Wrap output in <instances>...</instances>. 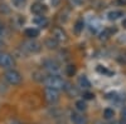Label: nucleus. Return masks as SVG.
Instances as JSON below:
<instances>
[{"mask_svg": "<svg viewBox=\"0 0 126 124\" xmlns=\"http://www.w3.org/2000/svg\"><path fill=\"white\" fill-rule=\"evenodd\" d=\"M93 98H94V95L92 94V93H90V91H85V93H83V99H85V100H91Z\"/></svg>", "mask_w": 126, "mask_h": 124, "instance_id": "412c9836", "label": "nucleus"}, {"mask_svg": "<svg viewBox=\"0 0 126 124\" xmlns=\"http://www.w3.org/2000/svg\"><path fill=\"white\" fill-rule=\"evenodd\" d=\"M50 3L53 4V6H57L59 4V0H50Z\"/></svg>", "mask_w": 126, "mask_h": 124, "instance_id": "393cba45", "label": "nucleus"}, {"mask_svg": "<svg viewBox=\"0 0 126 124\" xmlns=\"http://www.w3.org/2000/svg\"><path fill=\"white\" fill-rule=\"evenodd\" d=\"M97 71H98V73H101V74H110V71L106 68H103L102 65H98L97 67Z\"/></svg>", "mask_w": 126, "mask_h": 124, "instance_id": "4be33fe9", "label": "nucleus"}, {"mask_svg": "<svg viewBox=\"0 0 126 124\" xmlns=\"http://www.w3.org/2000/svg\"><path fill=\"white\" fill-rule=\"evenodd\" d=\"M122 26L126 29V19H124V20H122Z\"/></svg>", "mask_w": 126, "mask_h": 124, "instance_id": "a878e982", "label": "nucleus"}, {"mask_svg": "<svg viewBox=\"0 0 126 124\" xmlns=\"http://www.w3.org/2000/svg\"><path fill=\"white\" fill-rule=\"evenodd\" d=\"M44 83L47 84V87L57 89V90L66 89V87L68 85V83H66L64 80H63L59 75H57V74H50L49 77H47L44 79Z\"/></svg>", "mask_w": 126, "mask_h": 124, "instance_id": "f257e3e1", "label": "nucleus"}, {"mask_svg": "<svg viewBox=\"0 0 126 124\" xmlns=\"http://www.w3.org/2000/svg\"><path fill=\"white\" fill-rule=\"evenodd\" d=\"M43 67H44L46 70L50 71L52 74L58 73L59 69H61V68H59V64H58V61H56V60H53V59H46V60L43 61Z\"/></svg>", "mask_w": 126, "mask_h": 124, "instance_id": "423d86ee", "label": "nucleus"}, {"mask_svg": "<svg viewBox=\"0 0 126 124\" xmlns=\"http://www.w3.org/2000/svg\"><path fill=\"white\" fill-rule=\"evenodd\" d=\"M120 124H126V120H122V122H120Z\"/></svg>", "mask_w": 126, "mask_h": 124, "instance_id": "cd10ccee", "label": "nucleus"}, {"mask_svg": "<svg viewBox=\"0 0 126 124\" xmlns=\"http://www.w3.org/2000/svg\"><path fill=\"white\" fill-rule=\"evenodd\" d=\"M12 1H13V5H14L15 8L20 9V8H23V6L25 5L27 0H12Z\"/></svg>", "mask_w": 126, "mask_h": 124, "instance_id": "6ab92c4d", "label": "nucleus"}, {"mask_svg": "<svg viewBox=\"0 0 126 124\" xmlns=\"http://www.w3.org/2000/svg\"><path fill=\"white\" fill-rule=\"evenodd\" d=\"M113 4L120 5V6H124V5H126V0H115Z\"/></svg>", "mask_w": 126, "mask_h": 124, "instance_id": "5701e85b", "label": "nucleus"}, {"mask_svg": "<svg viewBox=\"0 0 126 124\" xmlns=\"http://www.w3.org/2000/svg\"><path fill=\"white\" fill-rule=\"evenodd\" d=\"M112 124H120V123H119V122H113Z\"/></svg>", "mask_w": 126, "mask_h": 124, "instance_id": "c85d7f7f", "label": "nucleus"}, {"mask_svg": "<svg viewBox=\"0 0 126 124\" xmlns=\"http://www.w3.org/2000/svg\"><path fill=\"white\" fill-rule=\"evenodd\" d=\"M47 6L43 4V3H34L33 5L30 6V11L35 14V15H43L46 11H47Z\"/></svg>", "mask_w": 126, "mask_h": 124, "instance_id": "6e6552de", "label": "nucleus"}, {"mask_svg": "<svg viewBox=\"0 0 126 124\" xmlns=\"http://www.w3.org/2000/svg\"><path fill=\"white\" fill-rule=\"evenodd\" d=\"M83 26H85L83 22H82V20H78V22L76 23V25H75V33L76 34H81V32L83 30Z\"/></svg>", "mask_w": 126, "mask_h": 124, "instance_id": "a211bd4d", "label": "nucleus"}, {"mask_svg": "<svg viewBox=\"0 0 126 124\" xmlns=\"http://www.w3.org/2000/svg\"><path fill=\"white\" fill-rule=\"evenodd\" d=\"M14 67V58L9 53L0 51V68L3 69H12Z\"/></svg>", "mask_w": 126, "mask_h": 124, "instance_id": "7ed1b4c3", "label": "nucleus"}, {"mask_svg": "<svg viewBox=\"0 0 126 124\" xmlns=\"http://www.w3.org/2000/svg\"><path fill=\"white\" fill-rule=\"evenodd\" d=\"M117 97H119V94H117L116 91L109 93V94L106 95V98H107V99H110V100H117Z\"/></svg>", "mask_w": 126, "mask_h": 124, "instance_id": "aec40b11", "label": "nucleus"}, {"mask_svg": "<svg viewBox=\"0 0 126 124\" xmlns=\"http://www.w3.org/2000/svg\"><path fill=\"white\" fill-rule=\"evenodd\" d=\"M25 35L28 36V38H30V39H35L38 35H39V30L37 29V28H28V29H25Z\"/></svg>", "mask_w": 126, "mask_h": 124, "instance_id": "ddd939ff", "label": "nucleus"}, {"mask_svg": "<svg viewBox=\"0 0 126 124\" xmlns=\"http://www.w3.org/2000/svg\"><path fill=\"white\" fill-rule=\"evenodd\" d=\"M76 108L78 112H85L87 109V104H86V101L85 99H82V100H77L76 101Z\"/></svg>", "mask_w": 126, "mask_h": 124, "instance_id": "2eb2a0df", "label": "nucleus"}, {"mask_svg": "<svg viewBox=\"0 0 126 124\" xmlns=\"http://www.w3.org/2000/svg\"><path fill=\"white\" fill-rule=\"evenodd\" d=\"M52 35H53V38L58 41V43H63V41H67V40H68L67 33H66L62 28H59V26H57V28L53 29Z\"/></svg>", "mask_w": 126, "mask_h": 124, "instance_id": "0eeeda50", "label": "nucleus"}, {"mask_svg": "<svg viewBox=\"0 0 126 124\" xmlns=\"http://www.w3.org/2000/svg\"><path fill=\"white\" fill-rule=\"evenodd\" d=\"M44 97H46V100L48 103H56L59 99V90L47 87L44 90Z\"/></svg>", "mask_w": 126, "mask_h": 124, "instance_id": "39448f33", "label": "nucleus"}, {"mask_svg": "<svg viewBox=\"0 0 126 124\" xmlns=\"http://www.w3.org/2000/svg\"><path fill=\"white\" fill-rule=\"evenodd\" d=\"M78 84H79V87L83 88V89H88V88L91 87V83H90V80L87 79L86 75H81V77L78 78Z\"/></svg>", "mask_w": 126, "mask_h": 124, "instance_id": "f8f14e48", "label": "nucleus"}, {"mask_svg": "<svg viewBox=\"0 0 126 124\" xmlns=\"http://www.w3.org/2000/svg\"><path fill=\"white\" fill-rule=\"evenodd\" d=\"M4 79L10 85H19L22 83V75H20L18 70H14V69H9L4 74Z\"/></svg>", "mask_w": 126, "mask_h": 124, "instance_id": "f03ea898", "label": "nucleus"}, {"mask_svg": "<svg viewBox=\"0 0 126 124\" xmlns=\"http://www.w3.org/2000/svg\"><path fill=\"white\" fill-rule=\"evenodd\" d=\"M22 49L25 50L27 53L29 54H35L40 50V44L35 40H28V41H24L23 45H22Z\"/></svg>", "mask_w": 126, "mask_h": 124, "instance_id": "20e7f679", "label": "nucleus"}, {"mask_svg": "<svg viewBox=\"0 0 126 124\" xmlns=\"http://www.w3.org/2000/svg\"><path fill=\"white\" fill-rule=\"evenodd\" d=\"M121 115H122V119H124V120H126V107L122 109V112H121Z\"/></svg>", "mask_w": 126, "mask_h": 124, "instance_id": "b1692460", "label": "nucleus"}, {"mask_svg": "<svg viewBox=\"0 0 126 124\" xmlns=\"http://www.w3.org/2000/svg\"><path fill=\"white\" fill-rule=\"evenodd\" d=\"M122 15H124V13L121 11V10H112V11H110V13L107 14V19L111 20V22H113V20L120 19Z\"/></svg>", "mask_w": 126, "mask_h": 124, "instance_id": "9b49d317", "label": "nucleus"}, {"mask_svg": "<svg viewBox=\"0 0 126 124\" xmlns=\"http://www.w3.org/2000/svg\"><path fill=\"white\" fill-rule=\"evenodd\" d=\"M66 74L68 75V77H73L76 74V67L75 65H67L66 67Z\"/></svg>", "mask_w": 126, "mask_h": 124, "instance_id": "f3484780", "label": "nucleus"}, {"mask_svg": "<svg viewBox=\"0 0 126 124\" xmlns=\"http://www.w3.org/2000/svg\"><path fill=\"white\" fill-rule=\"evenodd\" d=\"M71 120L73 122V124H87V118L79 114V113H72Z\"/></svg>", "mask_w": 126, "mask_h": 124, "instance_id": "9d476101", "label": "nucleus"}, {"mask_svg": "<svg viewBox=\"0 0 126 124\" xmlns=\"http://www.w3.org/2000/svg\"><path fill=\"white\" fill-rule=\"evenodd\" d=\"M94 124H105V123H103V122H96Z\"/></svg>", "mask_w": 126, "mask_h": 124, "instance_id": "bb28decb", "label": "nucleus"}, {"mask_svg": "<svg viewBox=\"0 0 126 124\" xmlns=\"http://www.w3.org/2000/svg\"><path fill=\"white\" fill-rule=\"evenodd\" d=\"M14 124H22V123H18V122H14Z\"/></svg>", "mask_w": 126, "mask_h": 124, "instance_id": "c756f323", "label": "nucleus"}, {"mask_svg": "<svg viewBox=\"0 0 126 124\" xmlns=\"http://www.w3.org/2000/svg\"><path fill=\"white\" fill-rule=\"evenodd\" d=\"M113 117H115V112H113V109L107 108V109H105V110H103V118H105V119H112Z\"/></svg>", "mask_w": 126, "mask_h": 124, "instance_id": "dca6fc26", "label": "nucleus"}, {"mask_svg": "<svg viewBox=\"0 0 126 124\" xmlns=\"http://www.w3.org/2000/svg\"><path fill=\"white\" fill-rule=\"evenodd\" d=\"M33 23L34 25H37L38 28H47L49 22H48V19L43 15H37L34 19H33Z\"/></svg>", "mask_w": 126, "mask_h": 124, "instance_id": "1a4fd4ad", "label": "nucleus"}, {"mask_svg": "<svg viewBox=\"0 0 126 124\" xmlns=\"http://www.w3.org/2000/svg\"><path fill=\"white\" fill-rule=\"evenodd\" d=\"M46 45L49 48V49H56L57 46H58V41L52 36V38H48L47 40H46Z\"/></svg>", "mask_w": 126, "mask_h": 124, "instance_id": "4468645a", "label": "nucleus"}]
</instances>
